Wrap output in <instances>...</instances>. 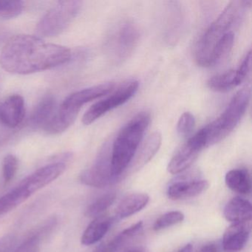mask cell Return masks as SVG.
<instances>
[{
	"instance_id": "obj_1",
	"label": "cell",
	"mask_w": 252,
	"mask_h": 252,
	"mask_svg": "<svg viewBox=\"0 0 252 252\" xmlns=\"http://www.w3.org/2000/svg\"><path fill=\"white\" fill-rule=\"evenodd\" d=\"M71 58L67 47L48 43L37 36L19 34L8 39L0 54V65L13 74L29 75L65 64Z\"/></svg>"
},
{
	"instance_id": "obj_2",
	"label": "cell",
	"mask_w": 252,
	"mask_h": 252,
	"mask_svg": "<svg viewBox=\"0 0 252 252\" xmlns=\"http://www.w3.org/2000/svg\"><path fill=\"white\" fill-rule=\"evenodd\" d=\"M252 1H231L218 18L208 28L197 42L195 48V60L202 67L212 66V56L220 39L238 23Z\"/></svg>"
},
{
	"instance_id": "obj_3",
	"label": "cell",
	"mask_w": 252,
	"mask_h": 252,
	"mask_svg": "<svg viewBox=\"0 0 252 252\" xmlns=\"http://www.w3.org/2000/svg\"><path fill=\"white\" fill-rule=\"evenodd\" d=\"M150 123V114L143 112L132 118L118 134L111 148L112 170L117 179L133 160Z\"/></svg>"
},
{
	"instance_id": "obj_4",
	"label": "cell",
	"mask_w": 252,
	"mask_h": 252,
	"mask_svg": "<svg viewBox=\"0 0 252 252\" xmlns=\"http://www.w3.org/2000/svg\"><path fill=\"white\" fill-rule=\"evenodd\" d=\"M251 90L244 88L233 97L220 116L205 126L207 147L220 142L228 136L244 116L250 101Z\"/></svg>"
},
{
	"instance_id": "obj_5",
	"label": "cell",
	"mask_w": 252,
	"mask_h": 252,
	"mask_svg": "<svg viewBox=\"0 0 252 252\" xmlns=\"http://www.w3.org/2000/svg\"><path fill=\"white\" fill-rule=\"evenodd\" d=\"M82 4L77 0L57 2L38 23L36 28L37 36L54 37L61 34L76 18Z\"/></svg>"
},
{
	"instance_id": "obj_6",
	"label": "cell",
	"mask_w": 252,
	"mask_h": 252,
	"mask_svg": "<svg viewBox=\"0 0 252 252\" xmlns=\"http://www.w3.org/2000/svg\"><path fill=\"white\" fill-rule=\"evenodd\" d=\"M139 31L133 22L124 20L113 27L108 40V50L115 63L126 60L133 52L139 39Z\"/></svg>"
},
{
	"instance_id": "obj_7",
	"label": "cell",
	"mask_w": 252,
	"mask_h": 252,
	"mask_svg": "<svg viewBox=\"0 0 252 252\" xmlns=\"http://www.w3.org/2000/svg\"><path fill=\"white\" fill-rule=\"evenodd\" d=\"M138 87L139 84L138 81L132 80L125 82L110 96L95 103L87 110L82 118L84 125H91L107 112L129 101L138 91Z\"/></svg>"
},
{
	"instance_id": "obj_8",
	"label": "cell",
	"mask_w": 252,
	"mask_h": 252,
	"mask_svg": "<svg viewBox=\"0 0 252 252\" xmlns=\"http://www.w3.org/2000/svg\"><path fill=\"white\" fill-rule=\"evenodd\" d=\"M82 184L95 188H104L117 181L112 170L111 149L105 145L100 152L95 163L80 175Z\"/></svg>"
},
{
	"instance_id": "obj_9",
	"label": "cell",
	"mask_w": 252,
	"mask_h": 252,
	"mask_svg": "<svg viewBox=\"0 0 252 252\" xmlns=\"http://www.w3.org/2000/svg\"><path fill=\"white\" fill-rule=\"evenodd\" d=\"M206 147V134L203 128L177 152L168 165V171L172 175L184 172L191 166L200 152Z\"/></svg>"
},
{
	"instance_id": "obj_10",
	"label": "cell",
	"mask_w": 252,
	"mask_h": 252,
	"mask_svg": "<svg viewBox=\"0 0 252 252\" xmlns=\"http://www.w3.org/2000/svg\"><path fill=\"white\" fill-rule=\"evenodd\" d=\"M65 169V163L63 162L46 165L23 180L20 185L26 189L30 195H32L33 193L55 181Z\"/></svg>"
},
{
	"instance_id": "obj_11",
	"label": "cell",
	"mask_w": 252,
	"mask_h": 252,
	"mask_svg": "<svg viewBox=\"0 0 252 252\" xmlns=\"http://www.w3.org/2000/svg\"><path fill=\"white\" fill-rule=\"evenodd\" d=\"M26 115L24 98L14 94L0 102V122L8 128H16L23 122Z\"/></svg>"
},
{
	"instance_id": "obj_12",
	"label": "cell",
	"mask_w": 252,
	"mask_h": 252,
	"mask_svg": "<svg viewBox=\"0 0 252 252\" xmlns=\"http://www.w3.org/2000/svg\"><path fill=\"white\" fill-rule=\"evenodd\" d=\"M114 88V84L110 82V83L95 85L91 88L77 91L67 96L61 106L65 108L71 109L79 112L84 104L110 94L113 91Z\"/></svg>"
},
{
	"instance_id": "obj_13",
	"label": "cell",
	"mask_w": 252,
	"mask_h": 252,
	"mask_svg": "<svg viewBox=\"0 0 252 252\" xmlns=\"http://www.w3.org/2000/svg\"><path fill=\"white\" fill-rule=\"evenodd\" d=\"M250 222H236L227 228L222 237L224 252H240L246 246L250 237Z\"/></svg>"
},
{
	"instance_id": "obj_14",
	"label": "cell",
	"mask_w": 252,
	"mask_h": 252,
	"mask_svg": "<svg viewBox=\"0 0 252 252\" xmlns=\"http://www.w3.org/2000/svg\"><path fill=\"white\" fill-rule=\"evenodd\" d=\"M209 185V182L205 180L178 181L169 186L166 194L173 200L191 198L206 191Z\"/></svg>"
},
{
	"instance_id": "obj_15",
	"label": "cell",
	"mask_w": 252,
	"mask_h": 252,
	"mask_svg": "<svg viewBox=\"0 0 252 252\" xmlns=\"http://www.w3.org/2000/svg\"><path fill=\"white\" fill-rule=\"evenodd\" d=\"M184 11L178 2H170L168 5L166 23V40L175 44L180 39L184 28Z\"/></svg>"
},
{
	"instance_id": "obj_16",
	"label": "cell",
	"mask_w": 252,
	"mask_h": 252,
	"mask_svg": "<svg viewBox=\"0 0 252 252\" xmlns=\"http://www.w3.org/2000/svg\"><path fill=\"white\" fill-rule=\"evenodd\" d=\"M114 220V218L108 215H101L94 218L82 234V244L91 246L98 243L107 234Z\"/></svg>"
},
{
	"instance_id": "obj_17",
	"label": "cell",
	"mask_w": 252,
	"mask_h": 252,
	"mask_svg": "<svg viewBox=\"0 0 252 252\" xmlns=\"http://www.w3.org/2000/svg\"><path fill=\"white\" fill-rule=\"evenodd\" d=\"M225 219L229 222H250L252 216V204L249 200L240 197L230 200L223 210Z\"/></svg>"
},
{
	"instance_id": "obj_18",
	"label": "cell",
	"mask_w": 252,
	"mask_h": 252,
	"mask_svg": "<svg viewBox=\"0 0 252 252\" xmlns=\"http://www.w3.org/2000/svg\"><path fill=\"white\" fill-rule=\"evenodd\" d=\"M79 111L60 106L55 111L45 127V132L50 135H57L68 129L77 118Z\"/></svg>"
},
{
	"instance_id": "obj_19",
	"label": "cell",
	"mask_w": 252,
	"mask_h": 252,
	"mask_svg": "<svg viewBox=\"0 0 252 252\" xmlns=\"http://www.w3.org/2000/svg\"><path fill=\"white\" fill-rule=\"evenodd\" d=\"M150 201V196L145 193H132L121 200L116 210L118 220L125 219L142 210Z\"/></svg>"
},
{
	"instance_id": "obj_20",
	"label": "cell",
	"mask_w": 252,
	"mask_h": 252,
	"mask_svg": "<svg viewBox=\"0 0 252 252\" xmlns=\"http://www.w3.org/2000/svg\"><path fill=\"white\" fill-rule=\"evenodd\" d=\"M56 100L52 95H47L35 107L30 118L32 127H45L55 113Z\"/></svg>"
},
{
	"instance_id": "obj_21",
	"label": "cell",
	"mask_w": 252,
	"mask_h": 252,
	"mask_svg": "<svg viewBox=\"0 0 252 252\" xmlns=\"http://www.w3.org/2000/svg\"><path fill=\"white\" fill-rule=\"evenodd\" d=\"M227 187L242 194H248L252 191V180L247 169H231L227 172L225 177Z\"/></svg>"
},
{
	"instance_id": "obj_22",
	"label": "cell",
	"mask_w": 252,
	"mask_h": 252,
	"mask_svg": "<svg viewBox=\"0 0 252 252\" xmlns=\"http://www.w3.org/2000/svg\"><path fill=\"white\" fill-rule=\"evenodd\" d=\"M30 196L26 189L19 184L12 191L0 197V216L14 210Z\"/></svg>"
},
{
	"instance_id": "obj_23",
	"label": "cell",
	"mask_w": 252,
	"mask_h": 252,
	"mask_svg": "<svg viewBox=\"0 0 252 252\" xmlns=\"http://www.w3.org/2000/svg\"><path fill=\"white\" fill-rule=\"evenodd\" d=\"M161 141L162 135L160 132H156L152 134L142 147V150L135 161V166L138 168L150 161L158 151L161 145Z\"/></svg>"
},
{
	"instance_id": "obj_24",
	"label": "cell",
	"mask_w": 252,
	"mask_h": 252,
	"mask_svg": "<svg viewBox=\"0 0 252 252\" xmlns=\"http://www.w3.org/2000/svg\"><path fill=\"white\" fill-rule=\"evenodd\" d=\"M208 87L216 92H227L237 87L236 82V70H231L217 75L209 79Z\"/></svg>"
},
{
	"instance_id": "obj_25",
	"label": "cell",
	"mask_w": 252,
	"mask_h": 252,
	"mask_svg": "<svg viewBox=\"0 0 252 252\" xmlns=\"http://www.w3.org/2000/svg\"><path fill=\"white\" fill-rule=\"evenodd\" d=\"M143 225L144 223L142 221H139L119 233L110 243H107L108 252H117L129 239H132V237H136L137 235L141 234V231H143Z\"/></svg>"
},
{
	"instance_id": "obj_26",
	"label": "cell",
	"mask_w": 252,
	"mask_h": 252,
	"mask_svg": "<svg viewBox=\"0 0 252 252\" xmlns=\"http://www.w3.org/2000/svg\"><path fill=\"white\" fill-rule=\"evenodd\" d=\"M116 198L115 193H107L98 197L94 203H91L87 209L85 215L88 218H95L102 215L108 208L112 206Z\"/></svg>"
},
{
	"instance_id": "obj_27",
	"label": "cell",
	"mask_w": 252,
	"mask_h": 252,
	"mask_svg": "<svg viewBox=\"0 0 252 252\" xmlns=\"http://www.w3.org/2000/svg\"><path fill=\"white\" fill-rule=\"evenodd\" d=\"M234 42V33L233 32H228L220 39L212 56V66L218 64L222 59L227 57L232 49Z\"/></svg>"
},
{
	"instance_id": "obj_28",
	"label": "cell",
	"mask_w": 252,
	"mask_h": 252,
	"mask_svg": "<svg viewBox=\"0 0 252 252\" xmlns=\"http://www.w3.org/2000/svg\"><path fill=\"white\" fill-rule=\"evenodd\" d=\"M24 3L15 0H0V18L11 19L23 12Z\"/></svg>"
},
{
	"instance_id": "obj_29",
	"label": "cell",
	"mask_w": 252,
	"mask_h": 252,
	"mask_svg": "<svg viewBox=\"0 0 252 252\" xmlns=\"http://www.w3.org/2000/svg\"><path fill=\"white\" fill-rule=\"evenodd\" d=\"M184 220V215L180 211H172L161 215L153 225L155 231H160L172 225H176Z\"/></svg>"
},
{
	"instance_id": "obj_30",
	"label": "cell",
	"mask_w": 252,
	"mask_h": 252,
	"mask_svg": "<svg viewBox=\"0 0 252 252\" xmlns=\"http://www.w3.org/2000/svg\"><path fill=\"white\" fill-rule=\"evenodd\" d=\"M19 161L17 158L14 155H8L5 156L2 161V176L4 183L8 184L14 178L18 170Z\"/></svg>"
},
{
	"instance_id": "obj_31",
	"label": "cell",
	"mask_w": 252,
	"mask_h": 252,
	"mask_svg": "<svg viewBox=\"0 0 252 252\" xmlns=\"http://www.w3.org/2000/svg\"><path fill=\"white\" fill-rule=\"evenodd\" d=\"M195 125L194 116L189 112L183 113L177 124V132L181 136L186 137L191 133Z\"/></svg>"
},
{
	"instance_id": "obj_32",
	"label": "cell",
	"mask_w": 252,
	"mask_h": 252,
	"mask_svg": "<svg viewBox=\"0 0 252 252\" xmlns=\"http://www.w3.org/2000/svg\"><path fill=\"white\" fill-rule=\"evenodd\" d=\"M251 67H252V51H249L246 54L239 68L236 70V82L237 86L243 83L249 76Z\"/></svg>"
},
{
	"instance_id": "obj_33",
	"label": "cell",
	"mask_w": 252,
	"mask_h": 252,
	"mask_svg": "<svg viewBox=\"0 0 252 252\" xmlns=\"http://www.w3.org/2000/svg\"><path fill=\"white\" fill-rule=\"evenodd\" d=\"M40 237L32 234L21 245L17 246L14 252H39Z\"/></svg>"
},
{
	"instance_id": "obj_34",
	"label": "cell",
	"mask_w": 252,
	"mask_h": 252,
	"mask_svg": "<svg viewBox=\"0 0 252 252\" xmlns=\"http://www.w3.org/2000/svg\"><path fill=\"white\" fill-rule=\"evenodd\" d=\"M15 235L8 234L0 239V252H14L17 247Z\"/></svg>"
},
{
	"instance_id": "obj_35",
	"label": "cell",
	"mask_w": 252,
	"mask_h": 252,
	"mask_svg": "<svg viewBox=\"0 0 252 252\" xmlns=\"http://www.w3.org/2000/svg\"><path fill=\"white\" fill-rule=\"evenodd\" d=\"M220 246L219 244L210 243L202 246L197 252H220Z\"/></svg>"
},
{
	"instance_id": "obj_36",
	"label": "cell",
	"mask_w": 252,
	"mask_h": 252,
	"mask_svg": "<svg viewBox=\"0 0 252 252\" xmlns=\"http://www.w3.org/2000/svg\"><path fill=\"white\" fill-rule=\"evenodd\" d=\"M94 252H108V249H107V243H101L95 248V250Z\"/></svg>"
},
{
	"instance_id": "obj_37",
	"label": "cell",
	"mask_w": 252,
	"mask_h": 252,
	"mask_svg": "<svg viewBox=\"0 0 252 252\" xmlns=\"http://www.w3.org/2000/svg\"><path fill=\"white\" fill-rule=\"evenodd\" d=\"M192 245L189 243V244H187L186 246H184V247L181 248V249H179V250H178L177 252H192Z\"/></svg>"
},
{
	"instance_id": "obj_38",
	"label": "cell",
	"mask_w": 252,
	"mask_h": 252,
	"mask_svg": "<svg viewBox=\"0 0 252 252\" xmlns=\"http://www.w3.org/2000/svg\"><path fill=\"white\" fill-rule=\"evenodd\" d=\"M127 252H150V251L147 249H144V248H136V249H131V250L128 251Z\"/></svg>"
}]
</instances>
